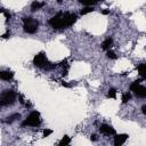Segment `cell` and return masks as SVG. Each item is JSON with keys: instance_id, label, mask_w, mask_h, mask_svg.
I'll return each instance as SVG.
<instances>
[{"instance_id": "6da1fadb", "label": "cell", "mask_w": 146, "mask_h": 146, "mask_svg": "<svg viewBox=\"0 0 146 146\" xmlns=\"http://www.w3.org/2000/svg\"><path fill=\"white\" fill-rule=\"evenodd\" d=\"M78 16L75 14H71V13H58L56 14L55 16H52L50 19H49V24L56 29V30H59V29H65V27H68L71 25H73L76 21Z\"/></svg>"}, {"instance_id": "7a4b0ae2", "label": "cell", "mask_w": 146, "mask_h": 146, "mask_svg": "<svg viewBox=\"0 0 146 146\" xmlns=\"http://www.w3.org/2000/svg\"><path fill=\"white\" fill-rule=\"evenodd\" d=\"M41 123V120H40V114L38 112H31L27 117L22 122V125L23 127H39Z\"/></svg>"}, {"instance_id": "3957f363", "label": "cell", "mask_w": 146, "mask_h": 146, "mask_svg": "<svg viewBox=\"0 0 146 146\" xmlns=\"http://www.w3.org/2000/svg\"><path fill=\"white\" fill-rule=\"evenodd\" d=\"M16 99V94L13 90H6L1 94L0 96V105L1 106H7L11 105Z\"/></svg>"}, {"instance_id": "277c9868", "label": "cell", "mask_w": 146, "mask_h": 146, "mask_svg": "<svg viewBox=\"0 0 146 146\" xmlns=\"http://www.w3.org/2000/svg\"><path fill=\"white\" fill-rule=\"evenodd\" d=\"M23 22H24V31L26 33L33 34V33L36 32L38 26H39V23L35 19H33L32 17H24L23 18Z\"/></svg>"}, {"instance_id": "5b68a950", "label": "cell", "mask_w": 146, "mask_h": 146, "mask_svg": "<svg viewBox=\"0 0 146 146\" xmlns=\"http://www.w3.org/2000/svg\"><path fill=\"white\" fill-rule=\"evenodd\" d=\"M139 82H140V81L137 80V81H135L133 83H131L130 89H131V91H133V94H135L137 97H139V98H145V97H146V88L143 87V86H140Z\"/></svg>"}, {"instance_id": "8992f818", "label": "cell", "mask_w": 146, "mask_h": 146, "mask_svg": "<svg viewBox=\"0 0 146 146\" xmlns=\"http://www.w3.org/2000/svg\"><path fill=\"white\" fill-rule=\"evenodd\" d=\"M33 64L36 67H48V59L44 55V52H39L38 55H35L34 59H33Z\"/></svg>"}, {"instance_id": "52a82bcc", "label": "cell", "mask_w": 146, "mask_h": 146, "mask_svg": "<svg viewBox=\"0 0 146 146\" xmlns=\"http://www.w3.org/2000/svg\"><path fill=\"white\" fill-rule=\"evenodd\" d=\"M99 131H100L102 133L106 135V136H113V135H115L114 128H112V127L108 125V124H102V125L99 127Z\"/></svg>"}, {"instance_id": "ba28073f", "label": "cell", "mask_w": 146, "mask_h": 146, "mask_svg": "<svg viewBox=\"0 0 146 146\" xmlns=\"http://www.w3.org/2000/svg\"><path fill=\"white\" fill-rule=\"evenodd\" d=\"M128 135L127 133H120V135H116L115 138H114V145L115 146H121L125 143V140L128 139Z\"/></svg>"}, {"instance_id": "9c48e42d", "label": "cell", "mask_w": 146, "mask_h": 146, "mask_svg": "<svg viewBox=\"0 0 146 146\" xmlns=\"http://www.w3.org/2000/svg\"><path fill=\"white\" fill-rule=\"evenodd\" d=\"M13 76H14V73L10 72V71H2V72H0V78H1L2 80L9 81V80L13 79Z\"/></svg>"}, {"instance_id": "30bf717a", "label": "cell", "mask_w": 146, "mask_h": 146, "mask_svg": "<svg viewBox=\"0 0 146 146\" xmlns=\"http://www.w3.org/2000/svg\"><path fill=\"white\" fill-rule=\"evenodd\" d=\"M139 75L141 76V79H146V64H140L137 66Z\"/></svg>"}, {"instance_id": "8fae6325", "label": "cell", "mask_w": 146, "mask_h": 146, "mask_svg": "<svg viewBox=\"0 0 146 146\" xmlns=\"http://www.w3.org/2000/svg\"><path fill=\"white\" fill-rule=\"evenodd\" d=\"M112 43H113V40H112L111 38H108V39H106V40L102 43V48H103L104 50H108V49L111 48Z\"/></svg>"}, {"instance_id": "7c38bea8", "label": "cell", "mask_w": 146, "mask_h": 146, "mask_svg": "<svg viewBox=\"0 0 146 146\" xmlns=\"http://www.w3.org/2000/svg\"><path fill=\"white\" fill-rule=\"evenodd\" d=\"M21 117V114L19 113H15V114H13V115H10V116H8L7 117V120L5 121L6 123H13L14 121H16L17 119H19Z\"/></svg>"}, {"instance_id": "4fadbf2b", "label": "cell", "mask_w": 146, "mask_h": 146, "mask_svg": "<svg viewBox=\"0 0 146 146\" xmlns=\"http://www.w3.org/2000/svg\"><path fill=\"white\" fill-rule=\"evenodd\" d=\"M43 6H44V3H43V2L34 1V2L31 5V9H32V11H35V10H39L40 8H42Z\"/></svg>"}, {"instance_id": "5bb4252c", "label": "cell", "mask_w": 146, "mask_h": 146, "mask_svg": "<svg viewBox=\"0 0 146 146\" xmlns=\"http://www.w3.org/2000/svg\"><path fill=\"white\" fill-rule=\"evenodd\" d=\"M98 1L99 0H79V2L84 5V6H91V5H95ZM100 1H104V0H100Z\"/></svg>"}, {"instance_id": "9a60e30c", "label": "cell", "mask_w": 146, "mask_h": 146, "mask_svg": "<svg viewBox=\"0 0 146 146\" xmlns=\"http://www.w3.org/2000/svg\"><path fill=\"white\" fill-rule=\"evenodd\" d=\"M70 141H71V138H70L68 136H64V137L62 138V140H60L58 144H59V146H66V145L70 144Z\"/></svg>"}, {"instance_id": "2e32d148", "label": "cell", "mask_w": 146, "mask_h": 146, "mask_svg": "<svg viewBox=\"0 0 146 146\" xmlns=\"http://www.w3.org/2000/svg\"><path fill=\"white\" fill-rule=\"evenodd\" d=\"M130 98H131L130 92H124V94H123V96H122V103H123V104L128 103V102L130 100Z\"/></svg>"}, {"instance_id": "e0dca14e", "label": "cell", "mask_w": 146, "mask_h": 146, "mask_svg": "<svg viewBox=\"0 0 146 146\" xmlns=\"http://www.w3.org/2000/svg\"><path fill=\"white\" fill-rule=\"evenodd\" d=\"M91 11H94V8H92L91 6H87L86 8H83V9L81 10V15H86V14H89V13H91Z\"/></svg>"}, {"instance_id": "ac0fdd59", "label": "cell", "mask_w": 146, "mask_h": 146, "mask_svg": "<svg viewBox=\"0 0 146 146\" xmlns=\"http://www.w3.org/2000/svg\"><path fill=\"white\" fill-rule=\"evenodd\" d=\"M107 97L108 98H115L116 97V90L115 89H110L108 90V92H107Z\"/></svg>"}, {"instance_id": "d6986e66", "label": "cell", "mask_w": 146, "mask_h": 146, "mask_svg": "<svg viewBox=\"0 0 146 146\" xmlns=\"http://www.w3.org/2000/svg\"><path fill=\"white\" fill-rule=\"evenodd\" d=\"M106 56H107L110 59H116V55H115V52H113L112 50H107Z\"/></svg>"}, {"instance_id": "ffe728a7", "label": "cell", "mask_w": 146, "mask_h": 146, "mask_svg": "<svg viewBox=\"0 0 146 146\" xmlns=\"http://www.w3.org/2000/svg\"><path fill=\"white\" fill-rule=\"evenodd\" d=\"M51 132H52V131H51L50 129H46V130H43V137H48Z\"/></svg>"}, {"instance_id": "44dd1931", "label": "cell", "mask_w": 146, "mask_h": 146, "mask_svg": "<svg viewBox=\"0 0 146 146\" xmlns=\"http://www.w3.org/2000/svg\"><path fill=\"white\" fill-rule=\"evenodd\" d=\"M2 14L6 16V18H7V19H10V14H8V13H7V11H5V10H2Z\"/></svg>"}, {"instance_id": "7402d4cb", "label": "cell", "mask_w": 146, "mask_h": 146, "mask_svg": "<svg viewBox=\"0 0 146 146\" xmlns=\"http://www.w3.org/2000/svg\"><path fill=\"white\" fill-rule=\"evenodd\" d=\"M141 112H143V113L146 115V105H144V106L141 107Z\"/></svg>"}, {"instance_id": "603a6c76", "label": "cell", "mask_w": 146, "mask_h": 146, "mask_svg": "<svg viewBox=\"0 0 146 146\" xmlns=\"http://www.w3.org/2000/svg\"><path fill=\"white\" fill-rule=\"evenodd\" d=\"M102 13H103L104 15H107V14H110V10H103Z\"/></svg>"}, {"instance_id": "cb8c5ba5", "label": "cell", "mask_w": 146, "mask_h": 146, "mask_svg": "<svg viewBox=\"0 0 146 146\" xmlns=\"http://www.w3.org/2000/svg\"><path fill=\"white\" fill-rule=\"evenodd\" d=\"M90 139H92V140H96L97 138H96V136H95V135H92V136L90 137Z\"/></svg>"}, {"instance_id": "d4e9b609", "label": "cell", "mask_w": 146, "mask_h": 146, "mask_svg": "<svg viewBox=\"0 0 146 146\" xmlns=\"http://www.w3.org/2000/svg\"><path fill=\"white\" fill-rule=\"evenodd\" d=\"M57 2H62V0H57Z\"/></svg>"}]
</instances>
